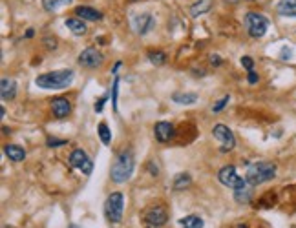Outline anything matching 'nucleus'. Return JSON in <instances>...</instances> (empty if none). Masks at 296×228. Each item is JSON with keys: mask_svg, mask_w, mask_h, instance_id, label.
Listing matches in <instances>:
<instances>
[{"mask_svg": "<svg viewBox=\"0 0 296 228\" xmlns=\"http://www.w3.org/2000/svg\"><path fill=\"white\" fill-rule=\"evenodd\" d=\"M72 70H57V72L42 73L35 78V84L42 90H64L73 82Z\"/></svg>", "mask_w": 296, "mask_h": 228, "instance_id": "nucleus-1", "label": "nucleus"}, {"mask_svg": "<svg viewBox=\"0 0 296 228\" xmlns=\"http://www.w3.org/2000/svg\"><path fill=\"white\" fill-rule=\"evenodd\" d=\"M133 168H135V161H133L132 150H125L117 155V159H115L114 164H112L110 177H112L114 183L123 185V183H127V181L132 177Z\"/></svg>", "mask_w": 296, "mask_h": 228, "instance_id": "nucleus-2", "label": "nucleus"}, {"mask_svg": "<svg viewBox=\"0 0 296 228\" xmlns=\"http://www.w3.org/2000/svg\"><path fill=\"white\" fill-rule=\"evenodd\" d=\"M276 177V164L274 162H267V161H260L251 164L245 174V179H247L249 185L258 186L263 185L267 181H271Z\"/></svg>", "mask_w": 296, "mask_h": 228, "instance_id": "nucleus-3", "label": "nucleus"}, {"mask_svg": "<svg viewBox=\"0 0 296 228\" xmlns=\"http://www.w3.org/2000/svg\"><path fill=\"white\" fill-rule=\"evenodd\" d=\"M123 210H125V197L121 192L110 193L106 201H104V216L110 223H121L123 219Z\"/></svg>", "mask_w": 296, "mask_h": 228, "instance_id": "nucleus-4", "label": "nucleus"}, {"mask_svg": "<svg viewBox=\"0 0 296 228\" xmlns=\"http://www.w3.org/2000/svg\"><path fill=\"white\" fill-rule=\"evenodd\" d=\"M245 28H247V33L253 38H261L269 30V20L260 13L251 11L245 15Z\"/></svg>", "mask_w": 296, "mask_h": 228, "instance_id": "nucleus-5", "label": "nucleus"}, {"mask_svg": "<svg viewBox=\"0 0 296 228\" xmlns=\"http://www.w3.org/2000/svg\"><path fill=\"white\" fill-rule=\"evenodd\" d=\"M212 133H214V139L221 143V148H219V150L223 152V153L225 152L234 150L236 137H234V133H232V130H230L229 126H225V124H216L214 130H212Z\"/></svg>", "mask_w": 296, "mask_h": 228, "instance_id": "nucleus-6", "label": "nucleus"}, {"mask_svg": "<svg viewBox=\"0 0 296 228\" xmlns=\"http://www.w3.org/2000/svg\"><path fill=\"white\" fill-rule=\"evenodd\" d=\"M218 181L223 186H229V188H240V186H243L247 183V179H242L238 175V172H236V168L232 164H227V166H223V168L219 170Z\"/></svg>", "mask_w": 296, "mask_h": 228, "instance_id": "nucleus-7", "label": "nucleus"}, {"mask_svg": "<svg viewBox=\"0 0 296 228\" xmlns=\"http://www.w3.org/2000/svg\"><path fill=\"white\" fill-rule=\"evenodd\" d=\"M70 164H72L73 168L81 170L85 175H90L93 172V161H91L88 153L85 150H73L72 155H70Z\"/></svg>", "mask_w": 296, "mask_h": 228, "instance_id": "nucleus-8", "label": "nucleus"}, {"mask_svg": "<svg viewBox=\"0 0 296 228\" xmlns=\"http://www.w3.org/2000/svg\"><path fill=\"white\" fill-rule=\"evenodd\" d=\"M169 221V214L163 206H152L145 212V223L148 228H159L167 225Z\"/></svg>", "mask_w": 296, "mask_h": 228, "instance_id": "nucleus-9", "label": "nucleus"}, {"mask_svg": "<svg viewBox=\"0 0 296 228\" xmlns=\"http://www.w3.org/2000/svg\"><path fill=\"white\" fill-rule=\"evenodd\" d=\"M132 26H133V30H135V33L143 37L154 30L156 18L152 17L150 13H137V15H133L132 18Z\"/></svg>", "mask_w": 296, "mask_h": 228, "instance_id": "nucleus-10", "label": "nucleus"}, {"mask_svg": "<svg viewBox=\"0 0 296 228\" xmlns=\"http://www.w3.org/2000/svg\"><path fill=\"white\" fill-rule=\"evenodd\" d=\"M103 53L101 51H97L95 48H86L83 53L79 55V64L83 68H90V70H93V68H99L101 64H103Z\"/></svg>", "mask_w": 296, "mask_h": 228, "instance_id": "nucleus-11", "label": "nucleus"}, {"mask_svg": "<svg viewBox=\"0 0 296 228\" xmlns=\"http://www.w3.org/2000/svg\"><path fill=\"white\" fill-rule=\"evenodd\" d=\"M154 135L159 143H169L170 139L174 137V126L167 120H161L154 126Z\"/></svg>", "mask_w": 296, "mask_h": 228, "instance_id": "nucleus-12", "label": "nucleus"}, {"mask_svg": "<svg viewBox=\"0 0 296 228\" xmlns=\"http://www.w3.org/2000/svg\"><path fill=\"white\" fill-rule=\"evenodd\" d=\"M51 110L57 119H64L72 112V104L64 97H57V99H51Z\"/></svg>", "mask_w": 296, "mask_h": 228, "instance_id": "nucleus-13", "label": "nucleus"}, {"mask_svg": "<svg viewBox=\"0 0 296 228\" xmlns=\"http://www.w3.org/2000/svg\"><path fill=\"white\" fill-rule=\"evenodd\" d=\"M0 95H2V101L15 99V95H17V82L7 77L2 78V82H0Z\"/></svg>", "mask_w": 296, "mask_h": 228, "instance_id": "nucleus-14", "label": "nucleus"}, {"mask_svg": "<svg viewBox=\"0 0 296 228\" xmlns=\"http://www.w3.org/2000/svg\"><path fill=\"white\" fill-rule=\"evenodd\" d=\"M75 15H79V18H83V20H90V22H97V20L103 18V13L88 6H77L75 7Z\"/></svg>", "mask_w": 296, "mask_h": 228, "instance_id": "nucleus-15", "label": "nucleus"}, {"mask_svg": "<svg viewBox=\"0 0 296 228\" xmlns=\"http://www.w3.org/2000/svg\"><path fill=\"white\" fill-rule=\"evenodd\" d=\"M276 13L282 17L296 18V0H280L276 4Z\"/></svg>", "mask_w": 296, "mask_h": 228, "instance_id": "nucleus-16", "label": "nucleus"}, {"mask_svg": "<svg viewBox=\"0 0 296 228\" xmlns=\"http://www.w3.org/2000/svg\"><path fill=\"white\" fill-rule=\"evenodd\" d=\"M234 199H236V203H240V204L251 203V199H253V185L245 183V185L240 186V188H234Z\"/></svg>", "mask_w": 296, "mask_h": 228, "instance_id": "nucleus-17", "label": "nucleus"}, {"mask_svg": "<svg viewBox=\"0 0 296 228\" xmlns=\"http://www.w3.org/2000/svg\"><path fill=\"white\" fill-rule=\"evenodd\" d=\"M64 26H66L68 30L72 31L73 35H77V37H81V35H85L86 33V24H85V20L83 18H79V17H75V18H66L64 20Z\"/></svg>", "mask_w": 296, "mask_h": 228, "instance_id": "nucleus-18", "label": "nucleus"}, {"mask_svg": "<svg viewBox=\"0 0 296 228\" xmlns=\"http://www.w3.org/2000/svg\"><path fill=\"white\" fill-rule=\"evenodd\" d=\"M4 153H6V155L9 157V161L13 162H20L26 159L24 148H20L17 144H6V146H4Z\"/></svg>", "mask_w": 296, "mask_h": 228, "instance_id": "nucleus-19", "label": "nucleus"}, {"mask_svg": "<svg viewBox=\"0 0 296 228\" xmlns=\"http://www.w3.org/2000/svg\"><path fill=\"white\" fill-rule=\"evenodd\" d=\"M212 7V0H196L192 6H190V15L194 18L200 17V15H205L207 11H211Z\"/></svg>", "mask_w": 296, "mask_h": 228, "instance_id": "nucleus-20", "label": "nucleus"}, {"mask_svg": "<svg viewBox=\"0 0 296 228\" xmlns=\"http://www.w3.org/2000/svg\"><path fill=\"white\" fill-rule=\"evenodd\" d=\"M192 183V179H190V175L185 172V174H177L174 177V183H172V188H174L175 192H179V190H185L188 185Z\"/></svg>", "mask_w": 296, "mask_h": 228, "instance_id": "nucleus-21", "label": "nucleus"}, {"mask_svg": "<svg viewBox=\"0 0 296 228\" xmlns=\"http://www.w3.org/2000/svg\"><path fill=\"white\" fill-rule=\"evenodd\" d=\"M179 225H181V228H203L205 223L200 216H187L179 219Z\"/></svg>", "mask_w": 296, "mask_h": 228, "instance_id": "nucleus-22", "label": "nucleus"}, {"mask_svg": "<svg viewBox=\"0 0 296 228\" xmlns=\"http://www.w3.org/2000/svg\"><path fill=\"white\" fill-rule=\"evenodd\" d=\"M172 101L177 102V104H196L198 102V95L196 93H174L172 95Z\"/></svg>", "mask_w": 296, "mask_h": 228, "instance_id": "nucleus-23", "label": "nucleus"}, {"mask_svg": "<svg viewBox=\"0 0 296 228\" xmlns=\"http://www.w3.org/2000/svg\"><path fill=\"white\" fill-rule=\"evenodd\" d=\"M72 0H42V7L46 9V11H57L61 6H66V4H70Z\"/></svg>", "mask_w": 296, "mask_h": 228, "instance_id": "nucleus-24", "label": "nucleus"}, {"mask_svg": "<svg viewBox=\"0 0 296 228\" xmlns=\"http://www.w3.org/2000/svg\"><path fill=\"white\" fill-rule=\"evenodd\" d=\"M97 133H99V137L103 141V144H110L112 143V132H110V128L106 122H101L99 126H97Z\"/></svg>", "mask_w": 296, "mask_h": 228, "instance_id": "nucleus-25", "label": "nucleus"}, {"mask_svg": "<svg viewBox=\"0 0 296 228\" xmlns=\"http://www.w3.org/2000/svg\"><path fill=\"white\" fill-rule=\"evenodd\" d=\"M148 59H150V62L154 66H163L165 62H167V55H165L163 51H150V53H148Z\"/></svg>", "mask_w": 296, "mask_h": 228, "instance_id": "nucleus-26", "label": "nucleus"}, {"mask_svg": "<svg viewBox=\"0 0 296 228\" xmlns=\"http://www.w3.org/2000/svg\"><path fill=\"white\" fill-rule=\"evenodd\" d=\"M46 144H48L49 148H59V146H66L68 141L66 139H55V137H48V141H46Z\"/></svg>", "mask_w": 296, "mask_h": 228, "instance_id": "nucleus-27", "label": "nucleus"}, {"mask_svg": "<svg viewBox=\"0 0 296 228\" xmlns=\"http://www.w3.org/2000/svg\"><path fill=\"white\" fill-rule=\"evenodd\" d=\"M229 101H230V97H229V95H225L223 99H221V101H218L216 104H214V106H212V112H214V114H218V112H221V110H223L225 106L229 104Z\"/></svg>", "mask_w": 296, "mask_h": 228, "instance_id": "nucleus-28", "label": "nucleus"}, {"mask_svg": "<svg viewBox=\"0 0 296 228\" xmlns=\"http://www.w3.org/2000/svg\"><path fill=\"white\" fill-rule=\"evenodd\" d=\"M117 91H119V78L115 77L114 86H112V104H114V110H117Z\"/></svg>", "mask_w": 296, "mask_h": 228, "instance_id": "nucleus-29", "label": "nucleus"}, {"mask_svg": "<svg viewBox=\"0 0 296 228\" xmlns=\"http://www.w3.org/2000/svg\"><path fill=\"white\" fill-rule=\"evenodd\" d=\"M242 66L245 68V70H249V72H253V66H254L253 57H249V55H245V57H242Z\"/></svg>", "mask_w": 296, "mask_h": 228, "instance_id": "nucleus-30", "label": "nucleus"}, {"mask_svg": "<svg viewBox=\"0 0 296 228\" xmlns=\"http://www.w3.org/2000/svg\"><path fill=\"white\" fill-rule=\"evenodd\" d=\"M106 99H108V95H103L99 101L95 102V106H93V110H95L97 114H101L103 112V106H104V102H106Z\"/></svg>", "mask_w": 296, "mask_h": 228, "instance_id": "nucleus-31", "label": "nucleus"}, {"mask_svg": "<svg viewBox=\"0 0 296 228\" xmlns=\"http://www.w3.org/2000/svg\"><path fill=\"white\" fill-rule=\"evenodd\" d=\"M291 57H293V51H291L289 48L282 49V53H280V59H282V60H289Z\"/></svg>", "mask_w": 296, "mask_h": 228, "instance_id": "nucleus-32", "label": "nucleus"}, {"mask_svg": "<svg viewBox=\"0 0 296 228\" xmlns=\"http://www.w3.org/2000/svg\"><path fill=\"white\" fill-rule=\"evenodd\" d=\"M247 80L251 82V84H256L258 82V73H254V72H249V77Z\"/></svg>", "mask_w": 296, "mask_h": 228, "instance_id": "nucleus-33", "label": "nucleus"}, {"mask_svg": "<svg viewBox=\"0 0 296 228\" xmlns=\"http://www.w3.org/2000/svg\"><path fill=\"white\" fill-rule=\"evenodd\" d=\"M211 62H212V66H219V64H221V59H219V55H212Z\"/></svg>", "mask_w": 296, "mask_h": 228, "instance_id": "nucleus-34", "label": "nucleus"}, {"mask_svg": "<svg viewBox=\"0 0 296 228\" xmlns=\"http://www.w3.org/2000/svg\"><path fill=\"white\" fill-rule=\"evenodd\" d=\"M33 35H35V31H33V30H28V33H26V37L30 38V37H33Z\"/></svg>", "mask_w": 296, "mask_h": 228, "instance_id": "nucleus-35", "label": "nucleus"}, {"mask_svg": "<svg viewBox=\"0 0 296 228\" xmlns=\"http://www.w3.org/2000/svg\"><path fill=\"white\" fill-rule=\"evenodd\" d=\"M68 228H81V227H79V225H70Z\"/></svg>", "mask_w": 296, "mask_h": 228, "instance_id": "nucleus-36", "label": "nucleus"}, {"mask_svg": "<svg viewBox=\"0 0 296 228\" xmlns=\"http://www.w3.org/2000/svg\"><path fill=\"white\" fill-rule=\"evenodd\" d=\"M238 228H247V227H245V225H240V227H238Z\"/></svg>", "mask_w": 296, "mask_h": 228, "instance_id": "nucleus-37", "label": "nucleus"}, {"mask_svg": "<svg viewBox=\"0 0 296 228\" xmlns=\"http://www.w3.org/2000/svg\"><path fill=\"white\" fill-rule=\"evenodd\" d=\"M229 2H236V0H229Z\"/></svg>", "mask_w": 296, "mask_h": 228, "instance_id": "nucleus-38", "label": "nucleus"}, {"mask_svg": "<svg viewBox=\"0 0 296 228\" xmlns=\"http://www.w3.org/2000/svg\"><path fill=\"white\" fill-rule=\"evenodd\" d=\"M4 228H11V227H4Z\"/></svg>", "mask_w": 296, "mask_h": 228, "instance_id": "nucleus-39", "label": "nucleus"}]
</instances>
